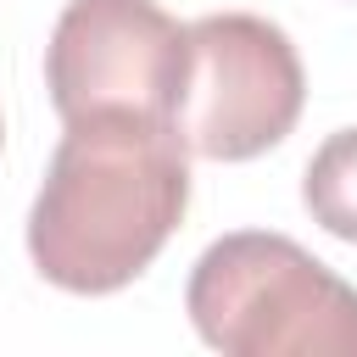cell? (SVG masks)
I'll return each instance as SVG.
<instances>
[{"label":"cell","mask_w":357,"mask_h":357,"mask_svg":"<svg viewBox=\"0 0 357 357\" xmlns=\"http://www.w3.org/2000/svg\"><path fill=\"white\" fill-rule=\"evenodd\" d=\"M0 145H6V123H0Z\"/></svg>","instance_id":"cell-6"},{"label":"cell","mask_w":357,"mask_h":357,"mask_svg":"<svg viewBox=\"0 0 357 357\" xmlns=\"http://www.w3.org/2000/svg\"><path fill=\"white\" fill-rule=\"evenodd\" d=\"M190 206V145L167 117H73L28 212L33 268L73 296L134 284Z\"/></svg>","instance_id":"cell-1"},{"label":"cell","mask_w":357,"mask_h":357,"mask_svg":"<svg viewBox=\"0 0 357 357\" xmlns=\"http://www.w3.org/2000/svg\"><path fill=\"white\" fill-rule=\"evenodd\" d=\"M301 201L318 229L357 245V128H335L312 151V162L301 173Z\"/></svg>","instance_id":"cell-5"},{"label":"cell","mask_w":357,"mask_h":357,"mask_svg":"<svg viewBox=\"0 0 357 357\" xmlns=\"http://www.w3.org/2000/svg\"><path fill=\"white\" fill-rule=\"evenodd\" d=\"M307 100L290 33L257 11H212L184 28V78L173 100L178 139L206 162H251L273 151Z\"/></svg>","instance_id":"cell-3"},{"label":"cell","mask_w":357,"mask_h":357,"mask_svg":"<svg viewBox=\"0 0 357 357\" xmlns=\"http://www.w3.org/2000/svg\"><path fill=\"white\" fill-rule=\"evenodd\" d=\"M184 312L223 357H357V290L273 229L212 240L190 268Z\"/></svg>","instance_id":"cell-2"},{"label":"cell","mask_w":357,"mask_h":357,"mask_svg":"<svg viewBox=\"0 0 357 357\" xmlns=\"http://www.w3.org/2000/svg\"><path fill=\"white\" fill-rule=\"evenodd\" d=\"M184 78V28L156 0H67L45 45V89L61 123L95 112L167 117Z\"/></svg>","instance_id":"cell-4"}]
</instances>
